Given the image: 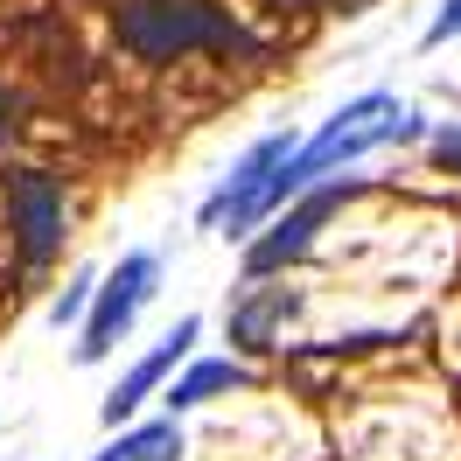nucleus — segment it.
Instances as JSON below:
<instances>
[{"label": "nucleus", "instance_id": "f8f14e48", "mask_svg": "<svg viewBox=\"0 0 461 461\" xmlns=\"http://www.w3.org/2000/svg\"><path fill=\"white\" fill-rule=\"evenodd\" d=\"M433 154H440L447 168H461V126H447V133H433Z\"/></svg>", "mask_w": 461, "mask_h": 461}, {"label": "nucleus", "instance_id": "f03ea898", "mask_svg": "<svg viewBox=\"0 0 461 461\" xmlns=\"http://www.w3.org/2000/svg\"><path fill=\"white\" fill-rule=\"evenodd\" d=\"M294 154H301L294 126H287V133H266V140H252V147H245V161H238V168H230L224 182L210 189V196H203V210H196L203 230H224V238H252V230H259L266 217H273V210L287 203V182H280V175H287Z\"/></svg>", "mask_w": 461, "mask_h": 461}, {"label": "nucleus", "instance_id": "9d476101", "mask_svg": "<svg viewBox=\"0 0 461 461\" xmlns=\"http://www.w3.org/2000/svg\"><path fill=\"white\" fill-rule=\"evenodd\" d=\"M91 294H98V273H77V280H70V287L57 294V308H50V321H57V329H63V321H77V315L91 308Z\"/></svg>", "mask_w": 461, "mask_h": 461}, {"label": "nucleus", "instance_id": "39448f33", "mask_svg": "<svg viewBox=\"0 0 461 461\" xmlns=\"http://www.w3.org/2000/svg\"><path fill=\"white\" fill-rule=\"evenodd\" d=\"M349 189H315V196H301L287 217H273V224L245 245V280H266V273H287L294 259H308V245H315V230L343 210Z\"/></svg>", "mask_w": 461, "mask_h": 461}, {"label": "nucleus", "instance_id": "423d86ee", "mask_svg": "<svg viewBox=\"0 0 461 461\" xmlns=\"http://www.w3.org/2000/svg\"><path fill=\"white\" fill-rule=\"evenodd\" d=\"M196 336H203V321H196V315H182V321L168 329V336H161V343H154V349L140 357V364H133V371H126V377L113 384V392H105L98 420H105V427H126V420H133V412H140V405L154 399V392H161V384H168V377L182 371V364H189Z\"/></svg>", "mask_w": 461, "mask_h": 461}, {"label": "nucleus", "instance_id": "6e6552de", "mask_svg": "<svg viewBox=\"0 0 461 461\" xmlns=\"http://www.w3.org/2000/svg\"><path fill=\"white\" fill-rule=\"evenodd\" d=\"M245 377H252V371H245L238 357H196V364L161 392V399H168V420H175V412H196V405H210V399H224V392H238Z\"/></svg>", "mask_w": 461, "mask_h": 461}, {"label": "nucleus", "instance_id": "0eeeda50", "mask_svg": "<svg viewBox=\"0 0 461 461\" xmlns=\"http://www.w3.org/2000/svg\"><path fill=\"white\" fill-rule=\"evenodd\" d=\"M14 217H22V259L42 266L57 252V230H63V196L50 175H22L14 182Z\"/></svg>", "mask_w": 461, "mask_h": 461}, {"label": "nucleus", "instance_id": "20e7f679", "mask_svg": "<svg viewBox=\"0 0 461 461\" xmlns=\"http://www.w3.org/2000/svg\"><path fill=\"white\" fill-rule=\"evenodd\" d=\"M154 280H161L154 252H126V259H119L113 273L98 280V294H91V315H85V336H77V364H98V357H113L119 336L133 329V315L147 308Z\"/></svg>", "mask_w": 461, "mask_h": 461}, {"label": "nucleus", "instance_id": "f257e3e1", "mask_svg": "<svg viewBox=\"0 0 461 461\" xmlns=\"http://www.w3.org/2000/svg\"><path fill=\"white\" fill-rule=\"evenodd\" d=\"M420 133V119L405 113L392 91H364V98H349L336 119H321L315 140H301V154L287 161V196H301V189H315L321 175H343L349 161H364V154H377V147L392 140H412Z\"/></svg>", "mask_w": 461, "mask_h": 461}, {"label": "nucleus", "instance_id": "7ed1b4c3", "mask_svg": "<svg viewBox=\"0 0 461 461\" xmlns=\"http://www.w3.org/2000/svg\"><path fill=\"white\" fill-rule=\"evenodd\" d=\"M119 42L154 63L189 57V50H245L238 22L210 0H126L119 7Z\"/></svg>", "mask_w": 461, "mask_h": 461}, {"label": "nucleus", "instance_id": "9b49d317", "mask_svg": "<svg viewBox=\"0 0 461 461\" xmlns=\"http://www.w3.org/2000/svg\"><path fill=\"white\" fill-rule=\"evenodd\" d=\"M461 35V0H440V14L427 22V50H440V42H455Z\"/></svg>", "mask_w": 461, "mask_h": 461}, {"label": "nucleus", "instance_id": "1a4fd4ad", "mask_svg": "<svg viewBox=\"0 0 461 461\" xmlns=\"http://www.w3.org/2000/svg\"><path fill=\"white\" fill-rule=\"evenodd\" d=\"M98 461H182V427H175V420H147V427H126Z\"/></svg>", "mask_w": 461, "mask_h": 461}]
</instances>
